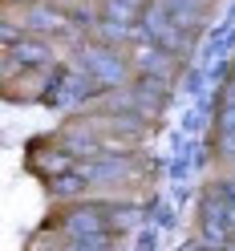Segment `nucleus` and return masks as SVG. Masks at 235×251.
<instances>
[{
	"label": "nucleus",
	"mask_w": 235,
	"mask_h": 251,
	"mask_svg": "<svg viewBox=\"0 0 235 251\" xmlns=\"http://www.w3.org/2000/svg\"><path fill=\"white\" fill-rule=\"evenodd\" d=\"M219 150L235 158V81L231 77L223 85V101H219Z\"/></svg>",
	"instance_id": "obj_8"
},
{
	"label": "nucleus",
	"mask_w": 235,
	"mask_h": 251,
	"mask_svg": "<svg viewBox=\"0 0 235 251\" xmlns=\"http://www.w3.org/2000/svg\"><path fill=\"white\" fill-rule=\"evenodd\" d=\"M49 186H53V195L73 199V195H81L89 186V170H61L57 178H49Z\"/></svg>",
	"instance_id": "obj_12"
},
{
	"label": "nucleus",
	"mask_w": 235,
	"mask_h": 251,
	"mask_svg": "<svg viewBox=\"0 0 235 251\" xmlns=\"http://www.w3.org/2000/svg\"><path fill=\"white\" fill-rule=\"evenodd\" d=\"M93 89H98V81H93L81 65H69V69L53 73V81H49V105H81V101L93 98Z\"/></svg>",
	"instance_id": "obj_3"
},
{
	"label": "nucleus",
	"mask_w": 235,
	"mask_h": 251,
	"mask_svg": "<svg viewBox=\"0 0 235 251\" xmlns=\"http://www.w3.org/2000/svg\"><path fill=\"white\" fill-rule=\"evenodd\" d=\"M175 57L179 53H166L162 45H150V41H138L134 45V69L138 73H150V77H175Z\"/></svg>",
	"instance_id": "obj_6"
},
{
	"label": "nucleus",
	"mask_w": 235,
	"mask_h": 251,
	"mask_svg": "<svg viewBox=\"0 0 235 251\" xmlns=\"http://www.w3.org/2000/svg\"><path fill=\"white\" fill-rule=\"evenodd\" d=\"M203 4H207V0H203Z\"/></svg>",
	"instance_id": "obj_20"
},
{
	"label": "nucleus",
	"mask_w": 235,
	"mask_h": 251,
	"mask_svg": "<svg viewBox=\"0 0 235 251\" xmlns=\"http://www.w3.org/2000/svg\"><path fill=\"white\" fill-rule=\"evenodd\" d=\"M146 4H150V0H105V4H102V17L105 21H118V25H138V21H142V12H146Z\"/></svg>",
	"instance_id": "obj_10"
},
{
	"label": "nucleus",
	"mask_w": 235,
	"mask_h": 251,
	"mask_svg": "<svg viewBox=\"0 0 235 251\" xmlns=\"http://www.w3.org/2000/svg\"><path fill=\"white\" fill-rule=\"evenodd\" d=\"M134 98H138V105H142V114H154V109H162L166 98H170V77L138 73V81H134Z\"/></svg>",
	"instance_id": "obj_7"
},
{
	"label": "nucleus",
	"mask_w": 235,
	"mask_h": 251,
	"mask_svg": "<svg viewBox=\"0 0 235 251\" xmlns=\"http://www.w3.org/2000/svg\"><path fill=\"white\" fill-rule=\"evenodd\" d=\"M93 41L98 45H109V49H118V45H126L130 41V25H118V21H98L93 25Z\"/></svg>",
	"instance_id": "obj_13"
},
{
	"label": "nucleus",
	"mask_w": 235,
	"mask_h": 251,
	"mask_svg": "<svg viewBox=\"0 0 235 251\" xmlns=\"http://www.w3.org/2000/svg\"><path fill=\"white\" fill-rule=\"evenodd\" d=\"M21 25H25V33H33V37H49V33H65V28L73 25V17L61 12V8H53V4H28Z\"/></svg>",
	"instance_id": "obj_5"
},
{
	"label": "nucleus",
	"mask_w": 235,
	"mask_h": 251,
	"mask_svg": "<svg viewBox=\"0 0 235 251\" xmlns=\"http://www.w3.org/2000/svg\"><path fill=\"white\" fill-rule=\"evenodd\" d=\"M65 146H69V150H77V154H93V150H98V142H93V138H69Z\"/></svg>",
	"instance_id": "obj_16"
},
{
	"label": "nucleus",
	"mask_w": 235,
	"mask_h": 251,
	"mask_svg": "<svg viewBox=\"0 0 235 251\" xmlns=\"http://www.w3.org/2000/svg\"><path fill=\"white\" fill-rule=\"evenodd\" d=\"M109 247H114V231L81 235V239H65V251H109Z\"/></svg>",
	"instance_id": "obj_14"
},
{
	"label": "nucleus",
	"mask_w": 235,
	"mask_h": 251,
	"mask_svg": "<svg viewBox=\"0 0 235 251\" xmlns=\"http://www.w3.org/2000/svg\"><path fill=\"white\" fill-rule=\"evenodd\" d=\"M138 37L150 41V45H162L166 53H183L186 49V28L166 12L162 0H150V4H146L142 21H138Z\"/></svg>",
	"instance_id": "obj_1"
},
{
	"label": "nucleus",
	"mask_w": 235,
	"mask_h": 251,
	"mask_svg": "<svg viewBox=\"0 0 235 251\" xmlns=\"http://www.w3.org/2000/svg\"><path fill=\"white\" fill-rule=\"evenodd\" d=\"M8 53L21 61V69H45V65H53V49L41 37H25L21 45H12Z\"/></svg>",
	"instance_id": "obj_9"
},
{
	"label": "nucleus",
	"mask_w": 235,
	"mask_h": 251,
	"mask_svg": "<svg viewBox=\"0 0 235 251\" xmlns=\"http://www.w3.org/2000/svg\"><path fill=\"white\" fill-rule=\"evenodd\" d=\"M81 69L98 81V89H122L126 85V69L130 61H122L118 49H109V45H85L81 49Z\"/></svg>",
	"instance_id": "obj_2"
},
{
	"label": "nucleus",
	"mask_w": 235,
	"mask_h": 251,
	"mask_svg": "<svg viewBox=\"0 0 235 251\" xmlns=\"http://www.w3.org/2000/svg\"><path fill=\"white\" fill-rule=\"evenodd\" d=\"M223 191H227V199L235 202V182H223Z\"/></svg>",
	"instance_id": "obj_18"
},
{
	"label": "nucleus",
	"mask_w": 235,
	"mask_h": 251,
	"mask_svg": "<svg viewBox=\"0 0 235 251\" xmlns=\"http://www.w3.org/2000/svg\"><path fill=\"white\" fill-rule=\"evenodd\" d=\"M122 170H126V162H122V158H105V162H98V166L89 170V178H118Z\"/></svg>",
	"instance_id": "obj_15"
},
{
	"label": "nucleus",
	"mask_w": 235,
	"mask_h": 251,
	"mask_svg": "<svg viewBox=\"0 0 235 251\" xmlns=\"http://www.w3.org/2000/svg\"><path fill=\"white\" fill-rule=\"evenodd\" d=\"M223 251H235V243H227V247H223Z\"/></svg>",
	"instance_id": "obj_19"
},
{
	"label": "nucleus",
	"mask_w": 235,
	"mask_h": 251,
	"mask_svg": "<svg viewBox=\"0 0 235 251\" xmlns=\"http://www.w3.org/2000/svg\"><path fill=\"white\" fill-rule=\"evenodd\" d=\"M105 207H77V211H69L65 219H61V235L65 239H81V235H102V231H109V223H105Z\"/></svg>",
	"instance_id": "obj_4"
},
{
	"label": "nucleus",
	"mask_w": 235,
	"mask_h": 251,
	"mask_svg": "<svg viewBox=\"0 0 235 251\" xmlns=\"http://www.w3.org/2000/svg\"><path fill=\"white\" fill-rule=\"evenodd\" d=\"M179 251H215V247H207V243H186V247H179Z\"/></svg>",
	"instance_id": "obj_17"
},
{
	"label": "nucleus",
	"mask_w": 235,
	"mask_h": 251,
	"mask_svg": "<svg viewBox=\"0 0 235 251\" xmlns=\"http://www.w3.org/2000/svg\"><path fill=\"white\" fill-rule=\"evenodd\" d=\"M162 4L186 33H195V28L203 25V0H162Z\"/></svg>",
	"instance_id": "obj_11"
}]
</instances>
